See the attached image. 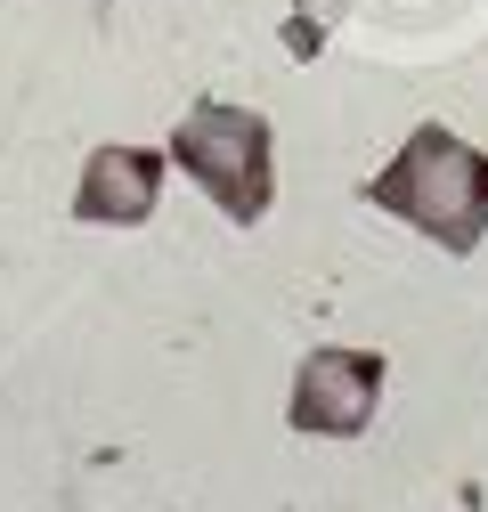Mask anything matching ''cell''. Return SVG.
I'll return each mask as SVG.
<instances>
[{
    "label": "cell",
    "mask_w": 488,
    "mask_h": 512,
    "mask_svg": "<svg viewBox=\"0 0 488 512\" xmlns=\"http://www.w3.org/2000/svg\"><path fill=\"white\" fill-rule=\"evenodd\" d=\"M366 204L407 220L415 236H432L448 252H472L488 236V155L472 139H456L448 122H423V131L366 179Z\"/></svg>",
    "instance_id": "1"
},
{
    "label": "cell",
    "mask_w": 488,
    "mask_h": 512,
    "mask_svg": "<svg viewBox=\"0 0 488 512\" xmlns=\"http://www.w3.org/2000/svg\"><path fill=\"white\" fill-rule=\"evenodd\" d=\"M269 139H277V131H269V114L204 98V106H188V114H179V131H171V163L188 171L204 196L236 220V228H253V220L269 212V196H277Z\"/></svg>",
    "instance_id": "2"
},
{
    "label": "cell",
    "mask_w": 488,
    "mask_h": 512,
    "mask_svg": "<svg viewBox=\"0 0 488 512\" xmlns=\"http://www.w3.org/2000/svg\"><path fill=\"white\" fill-rule=\"evenodd\" d=\"M375 399H383V350H342V342H326V350L301 358L285 415H293V431H310V439H350V431H366Z\"/></svg>",
    "instance_id": "3"
},
{
    "label": "cell",
    "mask_w": 488,
    "mask_h": 512,
    "mask_svg": "<svg viewBox=\"0 0 488 512\" xmlns=\"http://www.w3.org/2000/svg\"><path fill=\"white\" fill-rule=\"evenodd\" d=\"M155 187H163V155H147V147H98L82 163V187H74V220H90V228H139L155 212Z\"/></svg>",
    "instance_id": "4"
}]
</instances>
